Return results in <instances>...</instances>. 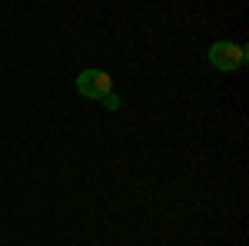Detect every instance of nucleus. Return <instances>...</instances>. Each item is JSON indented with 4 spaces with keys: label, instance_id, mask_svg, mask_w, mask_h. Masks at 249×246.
I'll use <instances>...</instances> for the list:
<instances>
[{
    "label": "nucleus",
    "instance_id": "obj_3",
    "mask_svg": "<svg viewBox=\"0 0 249 246\" xmlns=\"http://www.w3.org/2000/svg\"><path fill=\"white\" fill-rule=\"evenodd\" d=\"M103 107H107V110H120V96L107 94V96H103Z\"/></svg>",
    "mask_w": 249,
    "mask_h": 246
},
{
    "label": "nucleus",
    "instance_id": "obj_2",
    "mask_svg": "<svg viewBox=\"0 0 249 246\" xmlns=\"http://www.w3.org/2000/svg\"><path fill=\"white\" fill-rule=\"evenodd\" d=\"M77 94L87 100H103L107 94H113V76L107 70H83L77 76Z\"/></svg>",
    "mask_w": 249,
    "mask_h": 246
},
{
    "label": "nucleus",
    "instance_id": "obj_1",
    "mask_svg": "<svg viewBox=\"0 0 249 246\" xmlns=\"http://www.w3.org/2000/svg\"><path fill=\"white\" fill-rule=\"evenodd\" d=\"M246 47H239V43H230V40H216L210 47V63L216 70H223V74H230V70H239L243 63H246Z\"/></svg>",
    "mask_w": 249,
    "mask_h": 246
}]
</instances>
